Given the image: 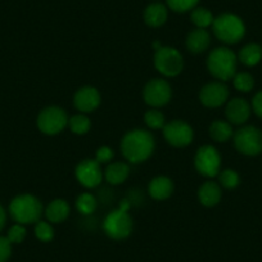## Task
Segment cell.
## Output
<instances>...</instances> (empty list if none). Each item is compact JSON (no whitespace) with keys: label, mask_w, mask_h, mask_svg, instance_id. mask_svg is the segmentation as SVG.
<instances>
[{"label":"cell","mask_w":262,"mask_h":262,"mask_svg":"<svg viewBox=\"0 0 262 262\" xmlns=\"http://www.w3.org/2000/svg\"><path fill=\"white\" fill-rule=\"evenodd\" d=\"M155 138L149 131L134 128L127 131L121 140V152L131 163L147 161L155 152Z\"/></svg>","instance_id":"cell-1"},{"label":"cell","mask_w":262,"mask_h":262,"mask_svg":"<svg viewBox=\"0 0 262 262\" xmlns=\"http://www.w3.org/2000/svg\"><path fill=\"white\" fill-rule=\"evenodd\" d=\"M238 57L231 49L220 47L213 49L207 58V69L215 79L221 82L233 80L236 74Z\"/></svg>","instance_id":"cell-2"},{"label":"cell","mask_w":262,"mask_h":262,"mask_svg":"<svg viewBox=\"0 0 262 262\" xmlns=\"http://www.w3.org/2000/svg\"><path fill=\"white\" fill-rule=\"evenodd\" d=\"M9 213L17 224H36L42 215V205L32 194H21L11 202Z\"/></svg>","instance_id":"cell-3"},{"label":"cell","mask_w":262,"mask_h":262,"mask_svg":"<svg viewBox=\"0 0 262 262\" xmlns=\"http://www.w3.org/2000/svg\"><path fill=\"white\" fill-rule=\"evenodd\" d=\"M213 34L225 44H238L246 35V25L241 17L233 13H223L213 19Z\"/></svg>","instance_id":"cell-4"},{"label":"cell","mask_w":262,"mask_h":262,"mask_svg":"<svg viewBox=\"0 0 262 262\" xmlns=\"http://www.w3.org/2000/svg\"><path fill=\"white\" fill-rule=\"evenodd\" d=\"M155 67L161 75L166 77H175L181 74L184 69L183 55L172 47H161L156 50Z\"/></svg>","instance_id":"cell-5"},{"label":"cell","mask_w":262,"mask_h":262,"mask_svg":"<svg viewBox=\"0 0 262 262\" xmlns=\"http://www.w3.org/2000/svg\"><path fill=\"white\" fill-rule=\"evenodd\" d=\"M69 116L63 108L47 107L39 113L36 120L37 128L45 135H57L69 126Z\"/></svg>","instance_id":"cell-6"},{"label":"cell","mask_w":262,"mask_h":262,"mask_svg":"<svg viewBox=\"0 0 262 262\" xmlns=\"http://www.w3.org/2000/svg\"><path fill=\"white\" fill-rule=\"evenodd\" d=\"M233 138L236 150L242 155L254 157L262 153V131L256 126H243Z\"/></svg>","instance_id":"cell-7"},{"label":"cell","mask_w":262,"mask_h":262,"mask_svg":"<svg viewBox=\"0 0 262 262\" xmlns=\"http://www.w3.org/2000/svg\"><path fill=\"white\" fill-rule=\"evenodd\" d=\"M103 230L111 239L122 241L130 236L133 231V219L127 211H123L118 207L117 210L111 211L105 216L103 221Z\"/></svg>","instance_id":"cell-8"},{"label":"cell","mask_w":262,"mask_h":262,"mask_svg":"<svg viewBox=\"0 0 262 262\" xmlns=\"http://www.w3.org/2000/svg\"><path fill=\"white\" fill-rule=\"evenodd\" d=\"M194 166L200 175L206 178H215L221 171L220 153L213 145H203L196 150Z\"/></svg>","instance_id":"cell-9"},{"label":"cell","mask_w":262,"mask_h":262,"mask_svg":"<svg viewBox=\"0 0 262 262\" xmlns=\"http://www.w3.org/2000/svg\"><path fill=\"white\" fill-rule=\"evenodd\" d=\"M162 130L166 142L175 148L188 147L193 142V127L185 121L173 120L171 122L166 123Z\"/></svg>","instance_id":"cell-10"},{"label":"cell","mask_w":262,"mask_h":262,"mask_svg":"<svg viewBox=\"0 0 262 262\" xmlns=\"http://www.w3.org/2000/svg\"><path fill=\"white\" fill-rule=\"evenodd\" d=\"M172 97L170 84L162 79H152L147 82L143 90L144 102L152 108H160L167 104Z\"/></svg>","instance_id":"cell-11"},{"label":"cell","mask_w":262,"mask_h":262,"mask_svg":"<svg viewBox=\"0 0 262 262\" xmlns=\"http://www.w3.org/2000/svg\"><path fill=\"white\" fill-rule=\"evenodd\" d=\"M103 171L100 168V163L95 160H84L76 166L75 176L77 181L85 188H97L103 179Z\"/></svg>","instance_id":"cell-12"},{"label":"cell","mask_w":262,"mask_h":262,"mask_svg":"<svg viewBox=\"0 0 262 262\" xmlns=\"http://www.w3.org/2000/svg\"><path fill=\"white\" fill-rule=\"evenodd\" d=\"M229 89L224 82L215 81L205 85L200 92V102L207 108H219L228 102Z\"/></svg>","instance_id":"cell-13"},{"label":"cell","mask_w":262,"mask_h":262,"mask_svg":"<svg viewBox=\"0 0 262 262\" xmlns=\"http://www.w3.org/2000/svg\"><path fill=\"white\" fill-rule=\"evenodd\" d=\"M74 105L80 113H92L100 105V94L97 88L82 86L75 93Z\"/></svg>","instance_id":"cell-14"},{"label":"cell","mask_w":262,"mask_h":262,"mask_svg":"<svg viewBox=\"0 0 262 262\" xmlns=\"http://www.w3.org/2000/svg\"><path fill=\"white\" fill-rule=\"evenodd\" d=\"M252 107L243 98L229 100L225 108V116L231 125H244L251 116Z\"/></svg>","instance_id":"cell-15"},{"label":"cell","mask_w":262,"mask_h":262,"mask_svg":"<svg viewBox=\"0 0 262 262\" xmlns=\"http://www.w3.org/2000/svg\"><path fill=\"white\" fill-rule=\"evenodd\" d=\"M221 186L215 181H206L198 189V200L205 207H215L221 201Z\"/></svg>","instance_id":"cell-16"},{"label":"cell","mask_w":262,"mask_h":262,"mask_svg":"<svg viewBox=\"0 0 262 262\" xmlns=\"http://www.w3.org/2000/svg\"><path fill=\"white\" fill-rule=\"evenodd\" d=\"M148 193L157 201H165L173 193V183L167 176H157L152 179L148 185Z\"/></svg>","instance_id":"cell-17"},{"label":"cell","mask_w":262,"mask_h":262,"mask_svg":"<svg viewBox=\"0 0 262 262\" xmlns=\"http://www.w3.org/2000/svg\"><path fill=\"white\" fill-rule=\"evenodd\" d=\"M186 48L193 54L206 52L211 44V36L206 29H195L186 36Z\"/></svg>","instance_id":"cell-18"},{"label":"cell","mask_w":262,"mask_h":262,"mask_svg":"<svg viewBox=\"0 0 262 262\" xmlns=\"http://www.w3.org/2000/svg\"><path fill=\"white\" fill-rule=\"evenodd\" d=\"M167 8L162 3L149 4L144 11V22L149 27H153V29L163 26L167 21Z\"/></svg>","instance_id":"cell-19"},{"label":"cell","mask_w":262,"mask_h":262,"mask_svg":"<svg viewBox=\"0 0 262 262\" xmlns=\"http://www.w3.org/2000/svg\"><path fill=\"white\" fill-rule=\"evenodd\" d=\"M44 213L49 223H63L70 216V205L64 200H54L48 205Z\"/></svg>","instance_id":"cell-20"},{"label":"cell","mask_w":262,"mask_h":262,"mask_svg":"<svg viewBox=\"0 0 262 262\" xmlns=\"http://www.w3.org/2000/svg\"><path fill=\"white\" fill-rule=\"evenodd\" d=\"M130 173V167L125 162H113L107 166L104 171V178L111 185H120L125 183Z\"/></svg>","instance_id":"cell-21"},{"label":"cell","mask_w":262,"mask_h":262,"mask_svg":"<svg viewBox=\"0 0 262 262\" xmlns=\"http://www.w3.org/2000/svg\"><path fill=\"white\" fill-rule=\"evenodd\" d=\"M211 139L217 143H226L234 137L233 125L229 121L216 120L213 121L208 128Z\"/></svg>","instance_id":"cell-22"},{"label":"cell","mask_w":262,"mask_h":262,"mask_svg":"<svg viewBox=\"0 0 262 262\" xmlns=\"http://www.w3.org/2000/svg\"><path fill=\"white\" fill-rule=\"evenodd\" d=\"M262 59V47L256 42L244 45L238 54V60L247 67L257 66Z\"/></svg>","instance_id":"cell-23"},{"label":"cell","mask_w":262,"mask_h":262,"mask_svg":"<svg viewBox=\"0 0 262 262\" xmlns=\"http://www.w3.org/2000/svg\"><path fill=\"white\" fill-rule=\"evenodd\" d=\"M213 17L212 12L207 8H194L190 13V21L193 22L196 26V29H207V27L212 26L213 24Z\"/></svg>","instance_id":"cell-24"},{"label":"cell","mask_w":262,"mask_h":262,"mask_svg":"<svg viewBox=\"0 0 262 262\" xmlns=\"http://www.w3.org/2000/svg\"><path fill=\"white\" fill-rule=\"evenodd\" d=\"M69 126L74 134L85 135L92 127V122L85 113H79V115H75L70 118Z\"/></svg>","instance_id":"cell-25"},{"label":"cell","mask_w":262,"mask_h":262,"mask_svg":"<svg viewBox=\"0 0 262 262\" xmlns=\"http://www.w3.org/2000/svg\"><path fill=\"white\" fill-rule=\"evenodd\" d=\"M76 208L82 215H92L97 210V200L90 193H82L77 196Z\"/></svg>","instance_id":"cell-26"},{"label":"cell","mask_w":262,"mask_h":262,"mask_svg":"<svg viewBox=\"0 0 262 262\" xmlns=\"http://www.w3.org/2000/svg\"><path fill=\"white\" fill-rule=\"evenodd\" d=\"M219 184L225 189H235L241 184V176L235 170L226 168L219 172Z\"/></svg>","instance_id":"cell-27"},{"label":"cell","mask_w":262,"mask_h":262,"mask_svg":"<svg viewBox=\"0 0 262 262\" xmlns=\"http://www.w3.org/2000/svg\"><path fill=\"white\" fill-rule=\"evenodd\" d=\"M144 122L152 130H161V128L165 127V116L161 111H158L157 108H152V110L147 111L144 115Z\"/></svg>","instance_id":"cell-28"},{"label":"cell","mask_w":262,"mask_h":262,"mask_svg":"<svg viewBox=\"0 0 262 262\" xmlns=\"http://www.w3.org/2000/svg\"><path fill=\"white\" fill-rule=\"evenodd\" d=\"M234 86L242 93H249L254 88V79L248 72H239L233 77Z\"/></svg>","instance_id":"cell-29"},{"label":"cell","mask_w":262,"mask_h":262,"mask_svg":"<svg viewBox=\"0 0 262 262\" xmlns=\"http://www.w3.org/2000/svg\"><path fill=\"white\" fill-rule=\"evenodd\" d=\"M35 236L41 242H50L54 238V229L47 221H37L35 224Z\"/></svg>","instance_id":"cell-30"},{"label":"cell","mask_w":262,"mask_h":262,"mask_svg":"<svg viewBox=\"0 0 262 262\" xmlns=\"http://www.w3.org/2000/svg\"><path fill=\"white\" fill-rule=\"evenodd\" d=\"M166 2L171 11L176 13H185V12L193 11L200 0H166Z\"/></svg>","instance_id":"cell-31"},{"label":"cell","mask_w":262,"mask_h":262,"mask_svg":"<svg viewBox=\"0 0 262 262\" xmlns=\"http://www.w3.org/2000/svg\"><path fill=\"white\" fill-rule=\"evenodd\" d=\"M8 241L12 244H18L22 243L26 238V229L22 224H16V225L12 226L8 231V235H7Z\"/></svg>","instance_id":"cell-32"},{"label":"cell","mask_w":262,"mask_h":262,"mask_svg":"<svg viewBox=\"0 0 262 262\" xmlns=\"http://www.w3.org/2000/svg\"><path fill=\"white\" fill-rule=\"evenodd\" d=\"M12 254V243L7 236H0V262H7Z\"/></svg>","instance_id":"cell-33"},{"label":"cell","mask_w":262,"mask_h":262,"mask_svg":"<svg viewBox=\"0 0 262 262\" xmlns=\"http://www.w3.org/2000/svg\"><path fill=\"white\" fill-rule=\"evenodd\" d=\"M113 150L111 149L110 147H100L98 148L97 153H95V161H97L98 163H110L111 160L113 158Z\"/></svg>","instance_id":"cell-34"},{"label":"cell","mask_w":262,"mask_h":262,"mask_svg":"<svg viewBox=\"0 0 262 262\" xmlns=\"http://www.w3.org/2000/svg\"><path fill=\"white\" fill-rule=\"evenodd\" d=\"M251 107L252 110H253V112L256 113L259 118H262V90L254 95L253 99H252Z\"/></svg>","instance_id":"cell-35"},{"label":"cell","mask_w":262,"mask_h":262,"mask_svg":"<svg viewBox=\"0 0 262 262\" xmlns=\"http://www.w3.org/2000/svg\"><path fill=\"white\" fill-rule=\"evenodd\" d=\"M6 219H7L6 211H4V208L0 206V231H2V229L4 228V225H6Z\"/></svg>","instance_id":"cell-36"}]
</instances>
